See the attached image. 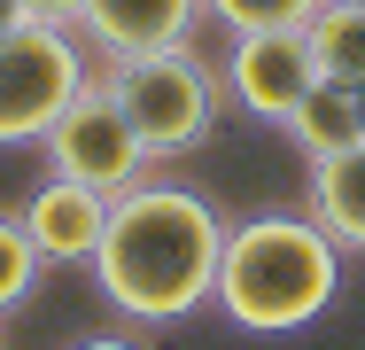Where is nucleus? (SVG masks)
Returning <instances> with one entry per match:
<instances>
[{
	"instance_id": "nucleus-12",
	"label": "nucleus",
	"mask_w": 365,
	"mask_h": 350,
	"mask_svg": "<svg viewBox=\"0 0 365 350\" xmlns=\"http://www.w3.org/2000/svg\"><path fill=\"white\" fill-rule=\"evenodd\" d=\"M39 273H47V257L31 249L24 218H16V210H0V319L31 304V288H39Z\"/></svg>"
},
{
	"instance_id": "nucleus-18",
	"label": "nucleus",
	"mask_w": 365,
	"mask_h": 350,
	"mask_svg": "<svg viewBox=\"0 0 365 350\" xmlns=\"http://www.w3.org/2000/svg\"><path fill=\"white\" fill-rule=\"evenodd\" d=\"M358 94H365V86H358Z\"/></svg>"
},
{
	"instance_id": "nucleus-9",
	"label": "nucleus",
	"mask_w": 365,
	"mask_h": 350,
	"mask_svg": "<svg viewBox=\"0 0 365 350\" xmlns=\"http://www.w3.org/2000/svg\"><path fill=\"white\" fill-rule=\"evenodd\" d=\"M280 133L303 148V164H319V156H342V148H358L365 140V94L358 86H334V78H319L303 101L288 109V125Z\"/></svg>"
},
{
	"instance_id": "nucleus-16",
	"label": "nucleus",
	"mask_w": 365,
	"mask_h": 350,
	"mask_svg": "<svg viewBox=\"0 0 365 350\" xmlns=\"http://www.w3.org/2000/svg\"><path fill=\"white\" fill-rule=\"evenodd\" d=\"M16 16H24V8H16V0H0V31H8V24H16Z\"/></svg>"
},
{
	"instance_id": "nucleus-1",
	"label": "nucleus",
	"mask_w": 365,
	"mask_h": 350,
	"mask_svg": "<svg viewBox=\"0 0 365 350\" xmlns=\"http://www.w3.org/2000/svg\"><path fill=\"white\" fill-rule=\"evenodd\" d=\"M225 257V218L210 195L140 179L109 203L101 249H93V288L117 319L133 327H179L210 304Z\"/></svg>"
},
{
	"instance_id": "nucleus-5",
	"label": "nucleus",
	"mask_w": 365,
	"mask_h": 350,
	"mask_svg": "<svg viewBox=\"0 0 365 350\" xmlns=\"http://www.w3.org/2000/svg\"><path fill=\"white\" fill-rule=\"evenodd\" d=\"M39 156H47V171H63V179H78V187L109 195V203H117L125 187H140V179H148V148H140L133 117L117 109V94H109L101 78L78 86V101L47 125Z\"/></svg>"
},
{
	"instance_id": "nucleus-13",
	"label": "nucleus",
	"mask_w": 365,
	"mask_h": 350,
	"mask_svg": "<svg viewBox=\"0 0 365 350\" xmlns=\"http://www.w3.org/2000/svg\"><path fill=\"white\" fill-rule=\"evenodd\" d=\"M202 16H218L225 31H280V24H311L319 0H202Z\"/></svg>"
},
{
	"instance_id": "nucleus-17",
	"label": "nucleus",
	"mask_w": 365,
	"mask_h": 350,
	"mask_svg": "<svg viewBox=\"0 0 365 350\" xmlns=\"http://www.w3.org/2000/svg\"><path fill=\"white\" fill-rule=\"evenodd\" d=\"M350 8H365V0H350Z\"/></svg>"
},
{
	"instance_id": "nucleus-15",
	"label": "nucleus",
	"mask_w": 365,
	"mask_h": 350,
	"mask_svg": "<svg viewBox=\"0 0 365 350\" xmlns=\"http://www.w3.org/2000/svg\"><path fill=\"white\" fill-rule=\"evenodd\" d=\"M78 350H140V343H133V335H86Z\"/></svg>"
},
{
	"instance_id": "nucleus-14",
	"label": "nucleus",
	"mask_w": 365,
	"mask_h": 350,
	"mask_svg": "<svg viewBox=\"0 0 365 350\" xmlns=\"http://www.w3.org/2000/svg\"><path fill=\"white\" fill-rule=\"evenodd\" d=\"M24 16H39V24H78V8L86 0H16Z\"/></svg>"
},
{
	"instance_id": "nucleus-11",
	"label": "nucleus",
	"mask_w": 365,
	"mask_h": 350,
	"mask_svg": "<svg viewBox=\"0 0 365 350\" xmlns=\"http://www.w3.org/2000/svg\"><path fill=\"white\" fill-rule=\"evenodd\" d=\"M303 39H311L319 78L365 86V8H350V0H319V16L303 24Z\"/></svg>"
},
{
	"instance_id": "nucleus-3",
	"label": "nucleus",
	"mask_w": 365,
	"mask_h": 350,
	"mask_svg": "<svg viewBox=\"0 0 365 350\" xmlns=\"http://www.w3.org/2000/svg\"><path fill=\"white\" fill-rule=\"evenodd\" d=\"M101 86L117 94V109L133 117L148 164H171V156H195L202 140L218 133V70L202 63L195 47H155V55H133V63H109Z\"/></svg>"
},
{
	"instance_id": "nucleus-8",
	"label": "nucleus",
	"mask_w": 365,
	"mask_h": 350,
	"mask_svg": "<svg viewBox=\"0 0 365 350\" xmlns=\"http://www.w3.org/2000/svg\"><path fill=\"white\" fill-rule=\"evenodd\" d=\"M16 218H24V234H31V249H39L47 265H93L101 226H109V195H93V187L63 179V171H47Z\"/></svg>"
},
{
	"instance_id": "nucleus-2",
	"label": "nucleus",
	"mask_w": 365,
	"mask_h": 350,
	"mask_svg": "<svg viewBox=\"0 0 365 350\" xmlns=\"http://www.w3.org/2000/svg\"><path fill=\"white\" fill-rule=\"evenodd\" d=\"M342 296V241L311 210H257L225 226V257L210 304L241 335H303Z\"/></svg>"
},
{
	"instance_id": "nucleus-7",
	"label": "nucleus",
	"mask_w": 365,
	"mask_h": 350,
	"mask_svg": "<svg viewBox=\"0 0 365 350\" xmlns=\"http://www.w3.org/2000/svg\"><path fill=\"white\" fill-rule=\"evenodd\" d=\"M202 24V0H86L78 8V39L109 63H133V55H155V47H187Z\"/></svg>"
},
{
	"instance_id": "nucleus-6",
	"label": "nucleus",
	"mask_w": 365,
	"mask_h": 350,
	"mask_svg": "<svg viewBox=\"0 0 365 350\" xmlns=\"http://www.w3.org/2000/svg\"><path fill=\"white\" fill-rule=\"evenodd\" d=\"M319 86V63H311V39L303 24H280V31H233V55H225V94L257 117V125H288V109Z\"/></svg>"
},
{
	"instance_id": "nucleus-10",
	"label": "nucleus",
	"mask_w": 365,
	"mask_h": 350,
	"mask_svg": "<svg viewBox=\"0 0 365 350\" xmlns=\"http://www.w3.org/2000/svg\"><path fill=\"white\" fill-rule=\"evenodd\" d=\"M303 210H311L342 249H365V140L342 148V156H319V164H311Z\"/></svg>"
},
{
	"instance_id": "nucleus-4",
	"label": "nucleus",
	"mask_w": 365,
	"mask_h": 350,
	"mask_svg": "<svg viewBox=\"0 0 365 350\" xmlns=\"http://www.w3.org/2000/svg\"><path fill=\"white\" fill-rule=\"evenodd\" d=\"M86 78H93V63H86L71 24L16 16L0 31V148H39Z\"/></svg>"
}]
</instances>
